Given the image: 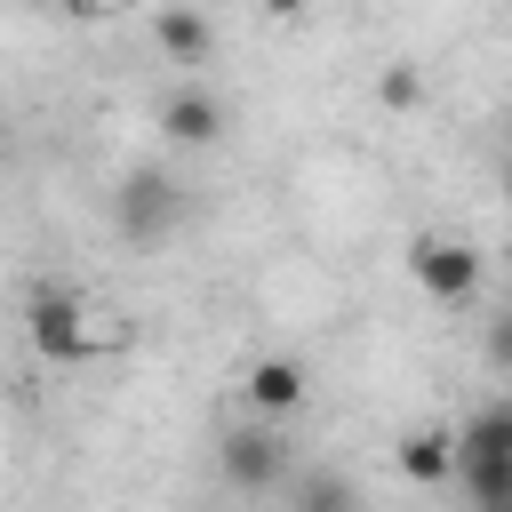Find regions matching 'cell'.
Returning <instances> with one entry per match:
<instances>
[{
  "label": "cell",
  "mask_w": 512,
  "mask_h": 512,
  "mask_svg": "<svg viewBox=\"0 0 512 512\" xmlns=\"http://www.w3.org/2000/svg\"><path fill=\"white\" fill-rule=\"evenodd\" d=\"M24 344H32L48 368H80V360L112 352L120 328H112L80 288H32V304H24Z\"/></svg>",
  "instance_id": "obj_1"
},
{
  "label": "cell",
  "mask_w": 512,
  "mask_h": 512,
  "mask_svg": "<svg viewBox=\"0 0 512 512\" xmlns=\"http://www.w3.org/2000/svg\"><path fill=\"white\" fill-rule=\"evenodd\" d=\"M408 272H416V288H424L432 304H448V312L480 296V248H472V240L424 232V240H408Z\"/></svg>",
  "instance_id": "obj_2"
},
{
  "label": "cell",
  "mask_w": 512,
  "mask_h": 512,
  "mask_svg": "<svg viewBox=\"0 0 512 512\" xmlns=\"http://www.w3.org/2000/svg\"><path fill=\"white\" fill-rule=\"evenodd\" d=\"M176 216H184V192H176L168 176H152V168H144V176H128V184H120V200H112V224H120L128 240H160Z\"/></svg>",
  "instance_id": "obj_3"
},
{
  "label": "cell",
  "mask_w": 512,
  "mask_h": 512,
  "mask_svg": "<svg viewBox=\"0 0 512 512\" xmlns=\"http://www.w3.org/2000/svg\"><path fill=\"white\" fill-rule=\"evenodd\" d=\"M216 464H224V480H232V488H256V496H264V488L288 472V440H272V432L240 424V432H224Z\"/></svg>",
  "instance_id": "obj_4"
},
{
  "label": "cell",
  "mask_w": 512,
  "mask_h": 512,
  "mask_svg": "<svg viewBox=\"0 0 512 512\" xmlns=\"http://www.w3.org/2000/svg\"><path fill=\"white\" fill-rule=\"evenodd\" d=\"M392 464H400V480H416V488H448V480H456V432H448V424H408V432L392 440Z\"/></svg>",
  "instance_id": "obj_5"
},
{
  "label": "cell",
  "mask_w": 512,
  "mask_h": 512,
  "mask_svg": "<svg viewBox=\"0 0 512 512\" xmlns=\"http://www.w3.org/2000/svg\"><path fill=\"white\" fill-rule=\"evenodd\" d=\"M240 400H248L256 416H288V408H304V360H288V352H264V360H248V376H240Z\"/></svg>",
  "instance_id": "obj_6"
},
{
  "label": "cell",
  "mask_w": 512,
  "mask_h": 512,
  "mask_svg": "<svg viewBox=\"0 0 512 512\" xmlns=\"http://www.w3.org/2000/svg\"><path fill=\"white\" fill-rule=\"evenodd\" d=\"M160 136H168V144H216V136H224V104L184 80V88H168V104H160Z\"/></svg>",
  "instance_id": "obj_7"
},
{
  "label": "cell",
  "mask_w": 512,
  "mask_h": 512,
  "mask_svg": "<svg viewBox=\"0 0 512 512\" xmlns=\"http://www.w3.org/2000/svg\"><path fill=\"white\" fill-rule=\"evenodd\" d=\"M152 40H160V56H168V64H184V72H192V64H208L216 24H208L200 8H160V16H152Z\"/></svg>",
  "instance_id": "obj_8"
},
{
  "label": "cell",
  "mask_w": 512,
  "mask_h": 512,
  "mask_svg": "<svg viewBox=\"0 0 512 512\" xmlns=\"http://www.w3.org/2000/svg\"><path fill=\"white\" fill-rule=\"evenodd\" d=\"M456 488L472 512H512V456H456Z\"/></svg>",
  "instance_id": "obj_9"
},
{
  "label": "cell",
  "mask_w": 512,
  "mask_h": 512,
  "mask_svg": "<svg viewBox=\"0 0 512 512\" xmlns=\"http://www.w3.org/2000/svg\"><path fill=\"white\" fill-rule=\"evenodd\" d=\"M456 456H512V400H488L456 424Z\"/></svg>",
  "instance_id": "obj_10"
},
{
  "label": "cell",
  "mask_w": 512,
  "mask_h": 512,
  "mask_svg": "<svg viewBox=\"0 0 512 512\" xmlns=\"http://www.w3.org/2000/svg\"><path fill=\"white\" fill-rule=\"evenodd\" d=\"M296 504H304V512H360V488H352L344 472H320V480H304Z\"/></svg>",
  "instance_id": "obj_11"
},
{
  "label": "cell",
  "mask_w": 512,
  "mask_h": 512,
  "mask_svg": "<svg viewBox=\"0 0 512 512\" xmlns=\"http://www.w3.org/2000/svg\"><path fill=\"white\" fill-rule=\"evenodd\" d=\"M376 96H384V104H392V112H408V104H416V96H424V80H416V72H408V64H392V72H384V80H376Z\"/></svg>",
  "instance_id": "obj_12"
},
{
  "label": "cell",
  "mask_w": 512,
  "mask_h": 512,
  "mask_svg": "<svg viewBox=\"0 0 512 512\" xmlns=\"http://www.w3.org/2000/svg\"><path fill=\"white\" fill-rule=\"evenodd\" d=\"M480 352H488V368H512V312L488 320V344H480Z\"/></svg>",
  "instance_id": "obj_13"
},
{
  "label": "cell",
  "mask_w": 512,
  "mask_h": 512,
  "mask_svg": "<svg viewBox=\"0 0 512 512\" xmlns=\"http://www.w3.org/2000/svg\"><path fill=\"white\" fill-rule=\"evenodd\" d=\"M304 8H312V0H264V16H272V24H296Z\"/></svg>",
  "instance_id": "obj_14"
},
{
  "label": "cell",
  "mask_w": 512,
  "mask_h": 512,
  "mask_svg": "<svg viewBox=\"0 0 512 512\" xmlns=\"http://www.w3.org/2000/svg\"><path fill=\"white\" fill-rule=\"evenodd\" d=\"M504 192H512V160H504Z\"/></svg>",
  "instance_id": "obj_15"
}]
</instances>
